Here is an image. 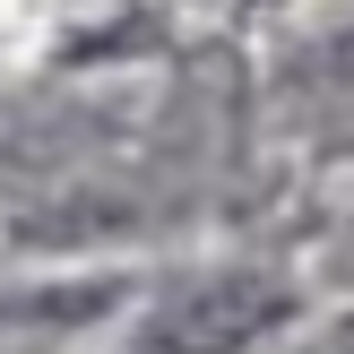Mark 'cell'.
<instances>
[{
	"mask_svg": "<svg viewBox=\"0 0 354 354\" xmlns=\"http://www.w3.org/2000/svg\"><path fill=\"white\" fill-rule=\"evenodd\" d=\"M286 320H294V286H277V277H216L199 294H173L138 328L130 354H251Z\"/></svg>",
	"mask_w": 354,
	"mask_h": 354,
	"instance_id": "obj_1",
	"label": "cell"
},
{
	"mask_svg": "<svg viewBox=\"0 0 354 354\" xmlns=\"http://www.w3.org/2000/svg\"><path fill=\"white\" fill-rule=\"evenodd\" d=\"M311 354H354V320H337V328H328V337L311 346Z\"/></svg>",
	"mask_w": 354,
	"mask_h": 354,
	"instance_id": "obj_2",
	"label": "cell"
}]
</instances>
